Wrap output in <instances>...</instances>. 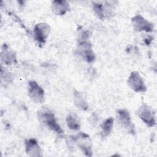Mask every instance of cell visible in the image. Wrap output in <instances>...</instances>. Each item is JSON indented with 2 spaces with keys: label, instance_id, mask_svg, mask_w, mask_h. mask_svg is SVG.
Here are the masks:
<instances>
[{
  "label": "cell",
  "instance_id": "e0dca14e",
  "mask_svg": "<svg viewBox=\"0 0 157 157\" xmlns=\"http://www.w3.org/2000/svg\"><path fill=\"white\" fill-rule=\"evenodd\" d=\"M13 80V76L10 72L4 68L2 66H1V82L2 85L4 86L9 85Z\"/></svg>",
  "mask_w": 157,
  "mask_h": 157
},
{
  "label": "cell",
  "instance_id": "8992f818",
  "mask_svg": "<svg viewBox=\"0 0 157 157\" xmlns=\"http://www.w3.org/2000/svg\"><path fill=\"white\" fill-rule=\"evenodd\" d=\"M28 96L35 103L41 104L45 99V92L42 88L34 80H31L28 85Z\"/></svg>",
  "mask_w": 157,
  "mask_h": 157
},
{
  "label": "cell",
  "instance_id": "7a4b0ae2",
  "mask_svg": "<svg viewBox=\"0 0 157 157\" xmlns=\"http://www.w3.org/2000/svg\"><path fill=\"white\" fill-rule=\"evenodd\" d=\"M37 118L40 122L57 134H62L64 131L58 123L53 113L47 107H42L37 112Z\"/></svg>",
  "mask_w": 157,
  "mask_h": 157
},
{
  "label": "cell",
  "instance_id": "30bf717a",
  "mask_svg": "<svg viewBox=\"0 0 157 157\" xmlns=\"http://www.w3.org/2000/svg\"><path fill=\"white\" fill-rule=\"evenodd\" d=\"M25 151L29 156H42V150L37 141L33 138L25 140Z\"/></svg>",
  "mask_w": 157,
  "mask_h": 157
},
{
  "label": "cell",
  "instance_id": "5b68a950",
  "mask_svg": "<svg viewBox=\"0 0 157 157\" xmlns=\"http://www.w3.org/2000/svg\"><path fill=\"white\" fill-rule=\"evenodd\" d=\"M117 119L119 124L132 135L135 134V126L129 112L123 109L117 110Z\"/></svg>",
  "mask_w": 157,
  "mask_h": 157
},
{
  "label": "cell",
  "instance_id": "5bb4252c",
  "mask_svg": "<svg viewBox=\"0 0 157 157\" xmlns=\"http://www.w3.org/2000/svg\"><path fill=\"white\" fill-rule=\"evenodd\" d=\"M66 123L69 129L78 131L80 128V120L79 117L75 113H70L66 118Z\"/></svg>",
  "mask_w": 157,
  "mask_h": 157
},
{
  "label": "cell",
  "instance_id": "6da1fadb",
  "mask_svg": "<svg viewBox=\"0 0 157 157\" xmlns=\"http://www.w3.org/2000/svg\"><path fill=\"white\" fill-rule=\"evenodd\" d=\"M89 32L81 30L78 33L77 53L88 63H92L95 60V55L92 50V45L89 41Z\"/></svg>",
  "mask_w": 157,
  "mask_h": 157
},
{
  "label": "cell",
  "instance_id": "277c9868",
  "mask_svg": "<svg viewBox=\"0 0 157 157\" xmlns=\"http://www.w3.org/2000/svg\"><path fill=\"white\" fill-rule=\"evenodd\" d=\"M139 118L148 126L153 127L156 124L155 112L149 105L144 104L137 110Z\"/></svg>",
  "mask_w": 157,
  "mask_h": 157
},
{
  "label": "cell",
  "instance_id": "ac0fdd59",
  "mask_svg": "<svg viewBox=\"0 0 157 157\" xmlns=\"http://www.w3.org/2000/svg\"><path fill=\"white\" fill-rule=\"evenodd\" d=\"M152 40H153V37H152L151 36H148V37H147V38H145V39H144V41H145V44L147 45H148L150 44V42H151Z\"/></svg>",
  "mask_w": 157,
  "mask_h": 157
},
{
  "label": "cell",
  "instance_id": "4fadbf2b",
  "mask_svg": "<svg viewBox=\"0 0 157 157\" xmlns=\"http://www.w3.org/2000/svg\"><path fill=\"white\" fill-rule=\"evenodd\" d=\"M52 10L56 15H63L69 10V4L66 1L56 0L52 2Z\"/></svg>",
  "mask_w": 157,
  "mask_h": 157
},
{
  "label": "cell",
  "instance_id": "3957f363",
  "mask_svg": "<svg viewBox=\"0 0 157 157\" xmlns=\"http://www.w3.org/2000/svg\"><path fill=\"white\" fill-rule=\"evenodd\" d=\"M70 138L82 150L86 156H92V140L88 134L80 132L76 135L70 136Z\"/></svg>",
  "mask_w": 157,
  "mask_h": 157
},
{
  "label": "cell",
  "instance_id": "2e32d148",
  "mask_svg": "<svg viewBox=\"0 0 157 157\" xmlns=\"http://www.w3.org/2000/svg\"><path fill=\"white\" fill-rule=\"evenodd\" d=\"M113 125V118L112 117L107 118L102 123L101 126V135L102 137H107L110 134L112 130Z\"/></svg>",
  "mask_w": 157,
  "mask_h": 157
},
{
  "label": "cell",
  "instance_id": "52a82bcc",
  "mask_svg": "<svg viewBox=\"0 0 157 157\" xmlns=\"http://www.w3.org/2000/svg\"><path fill=\"white\" fill-rule=\"evenodd\" d=\"M127 83L132 90L137 93H144L147 91V86L144 81L137 71L131 72Z\"/></svg>",
  "mask_w": 157,
  "mask_h": 157
},
{
  "label": "cell",
  "instance_id": "9a60e30c",
  "mask_svg": "<svg viewBox=\"0 0 157 157\" xmlns=\"http://www.w3.org/2000/svg\"><path fill=\"white\" fill-rule=\"evenodd\" d=\"M74 104L75 106L81 110H86L88 108V105L86 100L83 96L77 90H74Z\"/></svg>",
  "mask_w": 157,
  "mask_h": 157
},
{
  "label": "cell",
  "instance_id": "ba28073f",
  "mask_svg": "<svg viewBox=\"0 0 157 157\" xmlns=\"http://www.w3.org/2000/svg\"><path fill=\"white\" fill-rule=\"evenodd\" d=\"M50 27L45 23H40L34 26V39L38 43L39 47H42L46 42L50 34Z\"/></svg>",
  "mask_w": 157,
  "mask_h": 157
},
{
  "label": "cell",
  "instance_id": "8fae6325",
  "mask_svg": "<svg viewBox=\"0 0 157 157\" xmlns=\"http://www.w3.org/2000/svg\"><path fill=\"white\" fill-rule=\"evenodd\" d=\"M1 59L6 65H12L17 63L15 53L6 44H4L1 47Z\"/></svg>",
  "mask_w": 157,
  "mask_h": 157
},
{
  "label": "cell",
  "instance_id": "9c48e42d",
  "mask_svg": "<svg viewBox=\"0 0 157 157\" xmlns=\"http://www.w3.org/2000/svg\"><path fill=\"white\" fill-rule=\"evenodd\" d=\"M131 23L133 29L136 31L151 33L153 31V25L140 14L134 16L131 18Z\"/></svg>",
  "mask_w": 157,
  "mask_h": 157
},
{
  "label": "cell",
  "instance_id": "7c38bea8",
  "mask_svg": "<svg viewBox=\"0 0 157 157\" xmlns=\"http://www.w3.org/2000/svg\"><path fill=\"white\" fill-rule=\"evenodd\" d=\"M107 4L104 5L102 3L99 2H93V9L95 13L98 16V17L103 20L107 15L110 14L111 8L109 2H107Z\"/></svg>",
  "mask_w": 157,
  "mask_h": 157
}]
</instances>
